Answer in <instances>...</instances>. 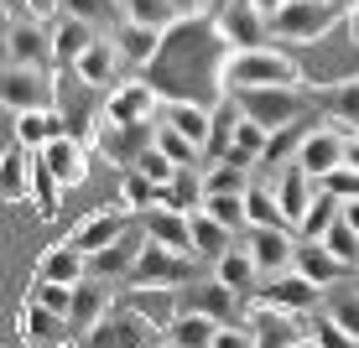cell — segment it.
Listing matches in <instances>:
<instances>
[{"label": "cell", "mask_w": 359, "mask_h": 348, "mask_svg": "<svg viewBox=\"0 0 359 348\" xmlns=\"http://www.w3.org/2000/svg\"><path fill=\"white\" fill-rule=\"evenodd\" d=\"M250 328H255V338H261V348H297L302 343L297 317L276 312V307H266V302H261V312H250Z\"/></svg>", "instance_id": "33"}, {"label": "cell", "mask_w": 359, "mask_h": 348, "mask_svg": "<svg viewBox=\"0 0 359 348\" xmlns=\"http://www.w3.org/2000/svg\"><path fill=\"white\" fill-rule=\"evenodd\" d=\"M292 270H302V276L313 281V286H323V291H328V286H339V281H349V276H354V270L344 265V260L333 255L323 239H302V234H297V260H292Z\"/></svg>", "instance_id": "19"}, {"label": "cell", "mask_w": 359, "mask_h": 348, "mask_svg": "<svg viewBox=\"0 0 359 348\" xmlns=\"http://www.w3.org/2000/svg\"><path fill=\"white\" fill-rule=\"evenodd\" d=\"M214 27H219V36H224L229 47H266L271 42V16L255 6V0H229V6L214 16Z\"/></svg>", "instance_id": "12"}, {"label": "cell", "mask_w": 359, "mask_h": 348, "mask_svg": "<svg viewBox=\"0 0 359 348\" xmlns=\"http://www.w3.org/2000/svg\"><path fill=\"white\" fill-rule=\"evenodd\" d=\"M255 6H261V11H266V16H276V11H281V6H287V0H255Z\"/></svg>", "instance_id": "51"}, {"label": "cell", "mask_w": 359, "mask_h": 348, "mask_svg": "<svg viewBox=\"0 0 359 348\" xmlns=\"http://www.w3.org/2000/svg\"><path fill=\"white\" fill-rule=\"evenodd\" d=\"M162 36H167V32H151V27H135V21H126V27L115 32L120 53H126V68H146L156 53H162Z\"/></svg>", "instance_id": "37"}, {"label": "cell", "mask_w": 359, "mask_h": 348, "mask_svg": "<svg viewBox=\"0 0 359 348\" xmlns=\"http://www.w3.org/2000/svg\"><path fill=\"white\" fill-rule=\"evenodd\" d=\"M266 146H271V130L240 115V125H234V146H229V156H224V161H234V167H250V172H255V161L266 156Z\"/></svg>", "instance_id": "38"}, {"label": "cell", "mask_w": 359, "mask_h": 348, "mask_svg": "<svg viewBox=\"0 0 359 348\" xmlns=\"http://www.w3.org/2000/svg\"><path fill=\"white\" fill-rule=\"evenodd\" d=\"M83 348H167V333L156 328L141 307H109L104 322L83 338Z\"/></svg>", "instance_id": "4"}, {"label": "cell", "mask_w": 359, "mask_h": 348, "mask_svg": "<svg viewBox=\"0 0 359 348\" xmlns=\"http://www.w3.org/2000/svg\"><path fill=\"white\" fill-rule=\"evenodd\" d=\"M214 276L229 286V291H240L245 302L250 296H261V286H266V276H261V265H255V255L245 250V244H234L229 255H219L214 260Z\"/></svg>", "instance_id": "25"}, {"label": "cell", "mask_w": 359, "mask_h": 348, "mask_svg": "<svg viewBox=\"0 0 359 348\" xmlns=\"http://www.w3.org/2000/svg\"><path fill=\"white\" fill-rule=\"evenodd\" d=\"M240 244L255 255L261 276H281V270H292V260H297V234L292 229H245Z\"/></svg>", "instance_id": "16"}, {"label": "cell", "mask_w": 359, "mask_h": 348, "mask_svg": "<svg viewBox=\"0 0 359 348\" xmlns=\"http://www.w3.org/2000/svg\"><path fill=\"white\" fill-rule=\"evenodd\" d=\"M323 317L339 322L349 338H359V291L349 281H339V286H328V291H323Z\"/></svg>", "instance_id": "39"}, {"label": "cell", "mask_w": 359, "mask_h": 348, "mask_svg": "<svg viewBox=\"0 0 359 348\" xmlns=\"http://www.w3.org/2000/svg\"><path fill=\"white\" fill-rule=\"evenodd\" d=\"M344 218H349V229H359V197H349V203H344Z\"/></svg>", "instance_id": "50"}, {"label": "cell", "mask_w": 359, "mask_h": 348, "mask_svg": "<svg viewBox=\"0 0 359 348\" xmlns=\"http://www.w3.org/2000/svg\"><path fill=\"white\" fill-rule=\"evenodd\" d=\"M126 6V21H135V27H151V32H172L188 21V11L177 6V0H120Z\"/></svg>", "instance_id": "34"}, {"label": "cell", "mask_w": 359, "mask_h": 348, "mask_svg": "<svg viewBox=\"0 0 359 348\" xmlns=\"http://www.w3.org/2000/svg\"><path fill=\"white\" fill-rule=\"evenodd\" d=\"M339 218H344V197L323 188V193L313 197V208H307V218L297 223V234H302V239H323V234H328Z\"/></svg>", "instance_id": "40"}, {"label": "cell", "mask_w": 359, "mask_h": 348, "mask_svg": "<svg viewBox=\"0 0 359 348\" xmlns=\"http://www.w3.org/2000/svg\"><path fill=\"white\" fill-rule=\"evenodd\" d=\"M36 156H42V167L53 172L63 188H79V182L89 177V151H83L79 135H57V141H53V146H42Z\"/></svg>", "instance_id": "22"}, {"label": "cell", "mask_w": 359, "mask_h": 348, "mask_svg": "<svg viewBox=\"0 0 359 348\" xmlns=\"http://www.w3.org/2000/svg\"><path fill=\"white\" fill-rule=\"evenodd\" d=\"M349 141H354V135H344V125H318V130H307L297 161H302V167L323 182V177H333V172L349 161Z\"/></svg>", "instance_id": "13"}, {"label": "cell", "mask_w": 359, "mask_h": 348, "mask_svg": "<svg viewBox=\"0 0 359 348\" xmlns=\"http://www.w3.org/2000/svg\"><path fill=\"white\" fill-rule=\"evenodd\" d=\"M323 244H328V250L339 255L349 270H359V229H349V218H339V223H333V229L323 234Z\"/></svg>", "instance_id": "45"}, {"label": "cell", "mask_w": 359, "mask_h": 348, "mask_svg": "<svg viewBox=\"0 0 359 348\" xmlns=\"http://www.w3.org/2000/svg\"><path fill=\"white\" fill-rule=\"evenodd\" d=\"M89 146L109 161V167L130 172L135 161H141V156L156 146V120H135V125H120V120H99V130H94V141H89Z\"/></svg>", "instance_id": "7"}, {"label": "cell", "mask_w": 359, "mask_h": 348, "mask_svg": "<svg viewBox=\"0 0 359 348\" xmlns=\"http://www.w3.org/2000/svg\"><path fill=\"white\" fill-rule=\"evenodd\" d=\"M261 302L276 307V312H292V317H313V312H323V286H313L302 270H281V276H266Z\"/></svg>", "instance_id": "10"}, {"label": "cell", "mask_w": 359, "mask_h": 348, "mask_svg": "<svg viewBox=\"0 0 359 348\" xmlns=\"http://www.w3.org/2000/svg\"><path fill=\"white\" fill-rule=\"evenodd\" d=\"M177 312H198V317H214V322H245V296L229 291L219 276H198L193 286L177 291Z\"/></svg>", "instance_id": "9"}, {"label": "cell", "mask_w": 359, "mask_h": 348, "mask_svg": "<svg viewBox=\"0 0 359 348\" xmlns=\"http://www.w3.org/2000/svg\"><path fill=\"white\" fill-rule=\"evenodd\" d=\"M115 281H99V276H89V281H79L73 286V307H68V333L73 338H89V333L104 322V312L115 307V291H109Z\"/></svg>", "instance_id": "14"}, {"label": "cell", "mask_w": 359, "mask_h": 348, "mask_svg": "<svg viewBox=\"0 0 359 348\" xmlns=\"http://www.w3.org/2000/svg\"><path fill=\"white\" fill-rule=\"evenodd\" d=\"M120 68H126V53H120V42L115 36H99V42L89 47V53L73 63V73H79L83 83H94V89H115V78H120Z\"/></svg>", "instance_id": "21"}, {"label": "cell", "mask_w": 359, "mask_h": 348, "mask_svg": "<svg viewBox=\"0 0 359 348\" xmlns=\"http://www.w3.org/2000/svg\"><path fill=\"white\" fill-rule=\"evenodd\" d=\"M203 182H208V193H250L255 188V172L250 167H234V161H208Z\"/></svg>", "instance_id": "42"}, {"label": "cell", "mask_w": 359, "mask_h": 348, "mask_svg": "<svg viewBox=\"0 0 359 348\" xmlns=\"http://www.w3.org/2000/svg\"><path fill=\"white\" fill-rule=\"evenodd\" d=\"M156 151H167L172 161H177V167H203V151H198V146H193L182 130L162 125V120H156Z\"/></svg>", "instance_id": "44"}, {"label": "cell", "mask_w": 359, "mask_h": 348, "mask_svg": "<svg viewBox=\"0 0 359 348\" xmlns=\"http://www.w3.org/2000/svg\"><path fill=\"white\" fill-rule=\"evenodd\" d=\"M141 229L151 244H167V250H193V229H188V214H177V208H146L141 214Z\"/></svg>", "instance_id": "28"}, {"label": "cell", "mask_w": 359, "mask_h": 348, "mask_svg": "<svg viewBox=\"0 0 359 348\" xmlns=\"http://www.w3.org/2000/svg\"><path fill=\"white\" fill-rule=\"evenodd\" d=\"M135 223H141V214H89V218H79L68 229V244L83 250V255H99V250H109L126 229H135Z\"/></svg>", "instance_id": "17"}, {"label": "cell", "mask_w": 359, "mask_h": 348, "mask_svg": "<svg viewBox=\"0 0 359 348\" xmlns=\"http://www.w3.org/2000/svg\"><path fill=\"white\" fill-rule=\"evenodd\" d=\"M53 6L73 21H89L99 36H115L126 27V6H120V0H53Z\"/></svg>", "instance_id": "29"}, {"label": "cell", "mask_w": 359, "mask_h": 348, "mask_svg": "<svg viewBox=\"0 0 359 348\" xmlns=\"http://www.w3.org/2000/svg\"><path fill=\"white\" fill-rule=\"evenodd\" d=\"M162 89L151 78H130V83H115L104 94V120H120V125H135V120H156L162 115Z\"/></svg>", "instance_id": "11"}, {"label": "cell", "mask_w": 359, "mask_h": 348, "mask_svg": "<svg viewBox=\"0 0 359 348\" xmlns=\"http://www.w3.org/2000/svg\"><path fill=\"white\" fill-rule=\"evenodd\" d=\"M130 172H146V177H151V182H162V188H167V182L177 177V161H172L167 151H156V146H151V151H146L141 161H135Z\"/></svg>", "instance_id": "46"}, {"label": "cell", "mask_w": 359, "mask_h": 348, "mask_svg": "<svg viewBox=\"0 0 359 348\" xmlns=\"http://www.w3.org/2000/svg\"><path fill=\"white\" fill-rule=\"evenodd\" d=\"M11 130H16V141L32 146V151H42V146H53L57 135H68V125H63V115H57V109H32V115H16V120H11Z\"/></svg>", "instance_id": "32"}, {"label": "cell", "mask_w": 359, "mask_h": 348, "mask_svg": "<svg viewBox=\"0 0 359 348\" xmlns=\"http://www.w3.org/2000/svg\"><path fill=\"white\" fill-rule=\"evenodd\" d=\"M146 229L135 223V229H126L109 250H99V255H89V276H99V281H130V270H135V260H141V250H146Z\"/></svg>", "instance_id": "18"}, {"label": "cell", "mask_w": 359, "mask_h": 348, "mask_svg": "<svg viewBox=\"0 0 359 348\" xmlns=\"http://www.w3.org/2000/svg\"><path fill=\"white\" fill-rule=\"evenodd\" d=\"M313 182H318V177L302 167V161H287V167H281L276 177H266V182H261V188H271V193H276L281 214H287V218H292V229H297V223L307 218V208H313V197H318V188H313Z\"/></svg>", "instance_id": "15"}, {"label": "cell", "mask_w": 359, "mask_h": 348, "mask_svg": "<svg viewBox=\"0 0 359 348\" xmlns=\"http://www.w3.org/2000/svg\"><path fill=\"white\" fill-rule=\"evenodd\" d=\"M188 229H193V255H203V260H219V255H229L234 244H240V234H234L229 223H219L208 208H193Z\"/></svg>", "instance_id": "26"}, {"label": "cell", "mask_w": 359, "mask_h": 348, "mask_svg": "<svg viewBox=\"0 0 359 348\" xmlns=\"http://www.w3.org/2000/svg\"><path fill=\"white\" fill-rule=\"evenodd\" d=\"M198 6H214V0H198Z\"/></svg>", "instance_id": "55"}, {"label": "cell", "mask_w": 359, "mask_h": 348, "mask_svg": "<svg viewBox=\"0 0 359 348\" xmlns=\"http://www.w3.org/2000/svg\"><path fill=\"white\" fill-rule=\"evenodd\" d=\"M6 63L16 68H57L53 21H42L27 0H6Z\"/></svg>", "instance_id": "2"}, {"label": "cell", "mask_w": 359, "mask_h": 348, "mask_svg": "<svg viewBox=\"0 0 359 348\" xmlns=\"http://www.w3.org/2000/svg\"><path fill=\"white\" fill-rule=\"evenodd\" d=\"M156 120H162V125H172V130H182L198 151H203L208 135H214V109H208V104H193V99H167Z\"/></svg>", "instance_id": "24"}, {"label": "cell", "mask_w": 359, "mask_h": 348, "mask_svg": "<svg viewBox=\"0 0 359 348\" xmlns=\"http://www.w3.org/2000/svg\"><path fill=\"white\" fill-rule=\"evenodd\" d=\"M229 99L240 104L245 120H255V125H266V130L297 125V115L313 104V94H302V89H240V94H229Z\"/></svg>", "instance_id": "8"}, {"label": "cell", "mask_w": 359, "mask_h": 348, "mask_svg": "<svg viewBox=\"0 0 359 348\" xmlns=\"http://www.w3.org/2000/svg\"><path fill=\"white\" fill-rule=\"evenodd\" d=\"M219 328H224V322H214V317H198V312H172L167 343H172V348H214Z\"/></svg>", "instance_id": "36"}, {"label": "cell", "mask_w": 359, "mask_h": 348, "mask_svg": "<svg viewBox=\"0 0 359 348\" xmlns=\"http://www.w3.org/2000/svg\"><path fill=\"white\" fill-rule=\"evenodd\" d=\"M349 32H354V42H359V0H354V11H349Z\"/></svg>", "instance_id": "52"}, {"label": "cell", "mask_w": 359, "mask_h": 348, "mask_svg": "<svg viewBox=\"0 0 359 348\" xmlns=\"http://www.w3.org/2000/svg\"><path fill=\"white\" fill-rule=\"evenodd\" d=\"M21 338H27L32 348H63L73 333H68L63 312H53V307H42V302L27 296V307H21Z\"/></svg>", "instance_id": "23"}, {"label": "cell", "mask_w": 359, "mask_h": 348, "mask_svg": "<svg viewBox=\"0 0 359 348\" xmlns=\"http://www.w3.org/2000/svg\"><path fill=\"white\" fill-rule=\"evenodd\" d=\"M344 21L339 0H287V6L271 16V36L276 42H318Z\"/></svg>", "instance_id": "5"}, {"label": "cell", "mask_w": 359, "mask_h": 348, "mask_svg": "<svg viewBox=\"0 0 359 348\" xmlns=\"http://www.w3.org/2000/svg\"><path fill=\"white\" fill-rule=\"evenodd\" d=\"M313 348H318V343H313Z\"/></svg>", "instance_id": "56"}, {"label": "cell", "mask_w": 359, "mask_h": 348, "mask_svg": "<svg viewBox=\"0 0 359 348\" xmlns=\"http://www.w3.org/2000/svg\"><path fill=\"white\" fill-rule=\"evenodd\" d=\"M323 188H328V193H339L344 203H349V197H359V172L349 167V161H344V167L333 172V177H323Z\"/></svg>", "instance_id": "49"}, {"label": "cell", "mask_w": 359, "mask_h": 348, "mask_svg": "<svg viewBox=\"0 0 359 348\" xmlns=\"http://www.w3.org/2000/svg\"><path fill=\"white\" fill-rule=\"evenodd\" d=\"M224 94L240 89H302V68L297 57L276 53V47H234L224 57Z\"/></svg>", "instance_id": "1"}, {"label": "cell", "mask_w": 359, "mask_h": 348, "mask_svg": "<svg viewBox=\"0 0 359 348\" xmlns=\"http://www.w3.org/2000/svg\"><path fill=\"white\" fill-rule=\"evenodd\" d=\"M214 348H261V338H255L250 322H229V328H219Z\"/></svg>", "instance_id": "48"}, {"label": "cell", "mask_w": 359, "mask_h": 348, "mask_svg": "<svg viewBox=\"0 0 359 348\" xmlns=\"http://www.w3.org/2000/svg\"><path fill=\"white\" fill-rule=\"evenodd\" d=\"M167 348H172V343H167Z\"/></svg>", "instance_id": "57"}, {"label": "cell", "mask_w": 359, "mask_h": 348, "mask_svg": "<svg viewBox=\"0 0 359 348\" xmlns=\"http://www.w3.org/2000/svg\"><path fill=\"white\" fill-rule=\"evenodd\" d=\"M349 167L359 172V135H354V141H349Z\"/></svg>", "instance_id": "53"}, {"label": "cell", "mask_w": 359, "mask_h": 348, "mask_svg": "<svg viewBox=\"0 0 359 348\" xmlns=\"http://www.w3.org/2000/svg\"><path fill=\"white\" fill-rule=\"evenodd\" d=\"M203 197H208L203 167H177V177L162 188V203L177 208V214H193V208H203Z\"/></svg>", "instance_id": "35"}, {"label": "cell", "mask_w": 359, "mask_h": 348, "mask_svg": "<svg viewBox=\"0 0 359 348\" xmlns=\"http://www.w3.org/2000/svg\"><path fill=\"white\" fill-rule=\"evenodd\" d=\"M120 197H126V208H135V214L162 208V182H151L146 172H126V177H120Z\"/></svg>", "instance_id": "43"}, {"label": "cell", "mask_w": 359, "mask_h": 348, "mask_svg": "<svg viewBox=\"0 0 359 348\" xmlns=\"http://www.w3.org/2000/svg\"><path fill=\"white\" fill-rule=\"evenodd\" d=\"M53 42H57V68H63V63L73 68V63H79V57L99 42V32L89 27V21H73V16L57 11V16H53Z\"/></svg>", "instance_id": "30"}, {"label": "cell", "mask_w": 359, "mask_h": 348, "mask_svg": "<svg viewBox=\"0 0 359 348\" xmlns=\"http://www.w3.org/2000/svg\"><path fill=\"white\" fill-rule=\"evenodd\" d=\"M318 104L333 115V125H349L354 135H359V73L354 78H339V83H328V89H318L313 94Z\"/></svg>", "instance_id": "31"}, {"label": "cell", "mask_w": 359, "mask_h": 348, "mask_svg": "<svg viewBox=\"0 0 359 348\" xmlns=\"http://www.w3.org/2000/svg\"><path fill=\"white\" fill-rule=\"evenodd\" d=\"M245 208H250V229H292V218L281 214L276 193L261 188V182H255V188L245 193Z\"/></svg>", "instance_id": "41"}, {"label": "cell", "mask_w": 359, "mask_h": 348, "mask_svg": "<svg viewBox=\"0 0 359 348\" xmlns=\"http://www.w3.org/2000/svg\"><path fill=\"white\" fill-rule=\"evenodd\" d=\"M32 172H36L32 146H21L16 135H11V141H6V156H0V197H6L11 208L27 203V193H32Z\"/></svg>", "instance_id": "20"}, {"label": "cell", "mask_w": 359, "mask_h": 348, "mask_svg": "<svg viewBox=\"0 0 359 348\" xmlns=\"http://www.w3.org/2000/svg\"><path fill=\"white\" fill-rule=\"evenodd\" d=\"M198 276H203V255L167 250V244H146L126 286H135V291H182V286H193Z\"/></svg>", "instance_id": "3"}, {"label": "cell", "mask_w": 359, "mask_h": 348, "mask_svg": "<svg viewBox=\"0 0 359 348\" xmlns=\"http://www.w3.org/2000/svg\"><path fill=\"white\" fill-rule=\"evenodd\" d=\"M57 78L63 73L47 68H16L6 63V78H0V99H6V115H32V109H57Z\"/></svg>", "instance_id": "6"}, {"label": "cell", "mask_w": 359, "mask_h": 348, "mask_svg": "<svg viewBox=\"0 0 359 348\" xmlns=\"http://www.w3.org/2000/svg\"><path fill=\"white\" fill-rule=\"evenodd\" d=\"M177 6L188 11V16H198V11H203V6H198V0H177Z\"/></svg>", "instance_id": "54"}, {"label": "cell", "mask_w": 359, "mask_h": 348, "mask_svg": "<svg viewBox=\"0 0 359 348\" xmlns=\"http://www.w3.org/2000/svg\"><path fill=\"white\" fill-rule=\"evenodd\" d=\"M32 281H57V286H79V281H89V255L83 250H73V244H53L42 260H36V276Z\"/></svg>", "instance_id": "27"}, {"label": "cell", "mask_w": 359, "mask_h": 348, "mask_svg": "<svg viewBox=\"0 0 359 348\" xmlns=\"http://www.w3.org/2000/svg\"><path fill=\"white\" fill-rule=\"evenodd\" d=\"M57 188H63V182L42 167V156H36V214H42V218L57 214Z\"/></svg>", "instance_id": "47"}]
</instances>
